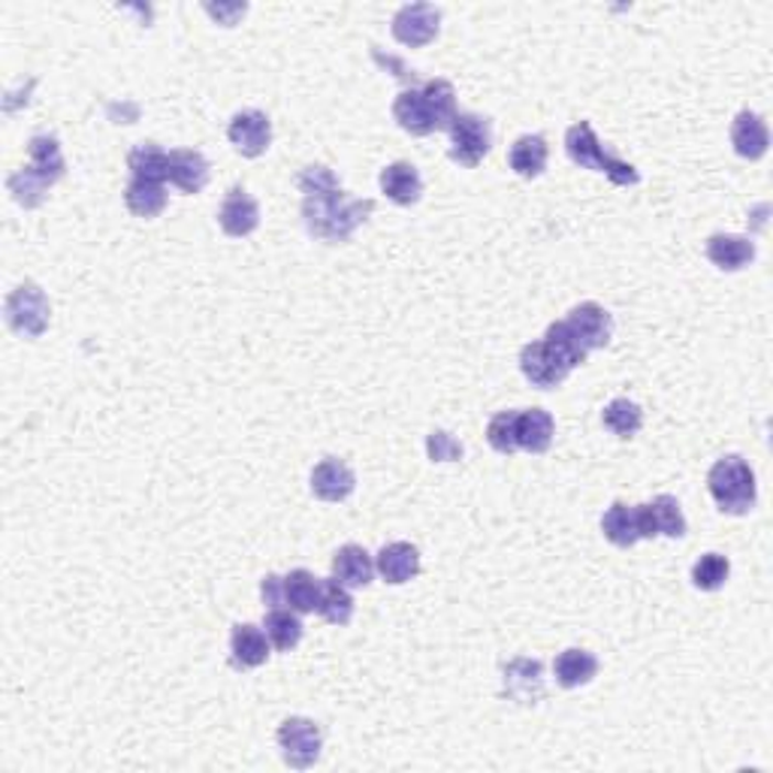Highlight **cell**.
I'll list each match as a JSON object with an SVG mask.
<instances>
[{"mask_svg":"<svg viewBox=\"0 0 773 773\" xmlns=\"http://www.w3.org/2000/svg\"><path fill=\"white\" fill-rule=\"evenodd\" d=\"M296 185L303 190L305 230L327 242H348L375 211L372 199L348 197L329 166H305Z\"/></svg>","mask_w":773,"mask_h":773,"instance_id":"cell-1","label":"cell"},{"mask_svg":"<svg viewBox=\"0 0 773 773\" xmlns=\"http://www.w3.org/2000/svg\"><path fill=\"white\" fill-rule=\"evenodd\" d=\"M707 490L719 504V511H726V514H750L755 508V499H759L755 471L750 469L747 459L734 457V454L716 459L714 469L707 471Z\"/></svg>","mask_w":773,"mask_h":773,"instance_id":"cell-2","label":"cell"},{"mask_svg":"<svg viewBox=\"0 0 773 773\" xmlns=\"http://www.w3.org/2000/svg\"><path fill=\"white\" fill-rule=\"evenodd\" d=\"M565 152H568V157H571L577 166L605 173V176H608L613 185H620V188H629V185H638V182H641V173H638L632 164H625L620 157L605 152V145L598 142L596 130H592L589 121H577V124H571V128L565 130Z\"/></svg>","mask_w":773,"mask_h":773,"instance_id":"cell-3","label":"cell"},{"mask_svg":"<svg viewBox=\"0 0 773 773\" xmlns=\"http://www.w3.org/2000/svg\"><path fill=\"white\" fill-rule=\"evenodd\" d=\"M450 133V161H457L466 170H475L492 149V124L490 118L478 112H457Z\"/></svg>","mask_w":773,"mask_h":773,"instance_id":"cell-4","label":"cell"},{"mask_svg":"<svg viewBox=\"0 0 773 773\" xmlns=\"http://www.w3.org/2000/svg\"><path fill=\"white\" fill-rule=\"evenodd\" d=\"M3 315L10 329H15L19 336H43L48 329V317H52V305H48L46 293L40 291L34 282L19 284L15 291L7 296Z\"/></svg>","mask_w":773,"mask_h":773,"instance_id":"cell-5","label":"cell"},{"mask_svg":"<svg viewBox=\"0 0 773 773\" xmlns=\"http://www.w3.org/2000/svg\"><path fill=\"white\" fill-rule=\"evenodd\" d=\"M279 747H282L284 762L291 764L293 771H308L315 767L324 750V731L317 722L305 719V716H291L284 719L279 728Z\"/></svg>","mask_w":773,"mask_h":773,"instance_id":"cell-6","label":"cell"},{"mask_svg":"<svg viewBox=\"0 0 773 773\" xmlns=\"http://www.w3.org/2000/svg\"><path fill=\"white\" fill-rule=\"evenodd\" d=\"M442 28V10L433 3H405L393 15V36L402 46L421 48L433 43Z\"/></svg>","mask_w":773,"mask_h":773,"instance_id":"cell-7","label":"cell"},{"mask_svg":"<svg viewBox=\"0 0 773 773\" xmlns=\"http://www.w3.org/2000/svg\"><path fill=\"white\" fill-rule=\"evenodd\" d=\"M638 523H641V541L658 538H683L686 535V516L674 496L662 492L653 502L638 504Z\"/></svg>","mask_w":773,"mask_h":773,"instance_id":"cell-8","label":"cell"},{"mask_svg":"<svg viewBox=\"0 0 773 773\" xmlns=\"http://www.w3.org/2000/svg\"><path fill=\"white\" fill-rule=\"evenodd\" d=\"M520 369H523L529 384L541 386V390H553L571 375V369L565 366L563 357L553 351L544 339L529 341L526 348L520 351Z\"/></svg>","mask_w":773,"mask_h":773,"instance_id":"cell-9","label":"cell"},{"mask_svg":"<svg viewBox=\"0 0 773 773\" xmlns=\"http://www.w3.org/2000/svg\"><path fill=\"white\" fill-rule=\"evenodd\" d=\"M227 140L233 142V149L242 154V157H260V154L270 149L272 121L266 118V112H260V109L236 112L230 128H227Z\"/></svg>","mask_w":773,"mask_h":773,"instance_id":"cell-10","label":"cell"},{"mask_svg":"<svg viewBox=\"0 0 773 773\" xmlns=\"http://www.w3.org/2000/svg\"><path fill=\"white\" fill-rule=\"evenodd\" d=\"M393 118H396L399 128L411 133V137H429L435 130H442V121H438L435 109L429 106L421 88H409L393 100Z\"/></svg>","mask_w":773,"mask_h":773,"instance_id":"cell-11","label":"cell"},{"mask_svg":"<svg viewBox=\"0 0 773 773\" xmlns=\"http://www.w3.org/2000/svg\"><path fill=\"white\" fill-rule=\"evenodd\" d=\"M218 224L227 236L242 239L251 236L260 227V206L246 188H230L218 209Z\"/></svg>","mask_w":773,"mask_h":773,"instance_id":"cell-12","label":"cell"},{"mask_svg":"<svg viewBox=\"0 0 773 773\" xmlns=\"http://www.w3.org/2000/svg\"><path fill=\"white\" fill-rule=\"evenodd\" d=\"M568 327L580 336L586 351H598V348H605L610 341V336H613V317H610V312L605 305L580 303L568 312Z\"/></svg>","mask_w":773,"mask_h":773,"instance_id":"cell-13","label":"cell"},{"mask_svg":"<svg viewBox=\"0 0 773 773\" xmlns=\"http://www.w3.org/2000/svg\"><path fill=\"white\" fill-rule=\"evenodd\" d=\"M357 487V475L348 462L336 457L320 459L312 471V492L320 502H345Z\"/></svg>","mask_w":773,"mask_h":773,"instance_id":"cell-14","label":"cell"},{"mask_svg":"<svg viewBox=\"0 0 773 773\" xmlns=\"http://www.w3.org/2000/svg\"><path fill=\"white\" fill-rule=\"evenodd\" d=\"M375 571L384 577L386 584H409L411 577L421 575V551L409 541H393L384 544L375 559Z\"/></svg>","mask_w":773,"mask_h":773,"instance_id":"cell-15","label":"cell"},{"mask_svg":"<svg viewBox=\"0 0 773 773\" xmlns=\"http://www.w3.org/2000/svg\"><path fill=\"white\" fill-rule=\"evenodd\" d=\"M704 254H707V260L714 263L716 270L738 272L755 260V242L747 239V236L714 233L707 239V246H704Z\"/></svg>","mask_w":773,"mask_h":773,"instance_id":"cell-16","label":"cell"},{"mask_svg":"<svg viewBox=\"0 0 773 773\" xmlns=\"http://www.w3.org/2000/svg\"><path fill=\"white\" fill-rule=\"evenodd\" d=\"M209 176L211 166L203 152H197V149H176V152H170V182L182 194H199V190L209 185Z\"/></svg>","mask_w":773,"mask_h":773,"instance_id":"cell-17","label":"cell"},{"mask_svg":"<svg viewBox=\"0 0 773 773\" xmlns=\"http://www.w3.org/2000/svg\"><path fill=\"white\" fill-rule=\"evenodd\" d=\"M731 145L740 157L747 161H762L767 149H771V133L764 124L762 116H755L750 109H743L734 121H731Z\"/></svg>","mask_w":773,"mask_h":773,"instance_id":"cell-18","label":"cell"},{"mask_svg":"<svg viewBox=\"0 0 773 773\" xmlns=\"http://www.w3.org/2000/svg\"><path fill=\"white\" fill-rule=\"evenodd\" d=\"M270 638L263 629L251 625V622H242V625H233V634H230V662L233 668H260L266 665L270 658Z\"/></svg>","mask_w":773,"mask_h":773,"instance_id":"cell-19","label":"cell"},{"mask_svg":"<svg viewBox=\"0 0 773 773\" xmlns=\"http://www.w3.org/2000/svg\"><path fill=\"white\" fill-rule=\"evenodd\" d=\"M556 435V423L544 409L516 411V447L526 454H547Z\"/></svg>","mask_w":773,"mask_h":773,"instance_id":"cell-20","label":"cell"},{"mask_svg":"<svg viewBox=\"0 0 773 773\" xmlns=\"http://www.w3.org/2000/svg\"><path fill=\"white\" fill-rule=\"evenodd\" d=\"M333 577H336L339 584L348 586V589H360V586L372 584L375 563H372V556H369L366 547H360V544H345V547H339L336 556H333Z\"/></svg>","mask_w":773,"mask_h":773,"instance_id":"cell-21","label":"cell"},{"mask_svg":"<svg viewBox=\"0 0 773 773\" xmlns=\"http://www.w3.org/2000/svg\"><path fill=\"white\" fill-rule=\"evenodd\" d=\"M381 190L396 206H414L423 197V178L417 173V166L409 164V161H396V164L384 166Z\"/></svg>","mask_w":773,"mask_h":773,"instance_id":"cell-22","label":"cell"},{"mask_svg":"<svg viewBox=\"0 0 773 773\" xmlns=\"http://www.w3.org/2000/svg\"><path fill=\"white\" fill-rule=\"evenodd\" d=\"M547 161H551V145L541 133L520 137L508 152V164L520 178H538L547 170Z\"/></svg>","mask_w":773,"mask_h":773,"instance_id":"cell-23","label":"cell"},{"mask_svg":"<svg viewBox=\"0 0 773 773\" xmlns=\"http://www.w3.org/2000/svg\"><path fill=\"white\" fill-rule=\"evenodd\" d=\"M601 532L613 547L629 551L641 541V523H638V504L613 502L601 516Z\"/></svg>","mask_w":773,"mask_h":773,"instance_id":"cell-24","label":"cell"},{"mask_svg":"<svg viewBox=\"0 0 773 773\" xmlns=\"http://www.w3.org/2000/svg\"><path fill=\"white\" fill-rule=\"evenodd\" d=\"M596 674H598V658L592 656L589 650H577V646H571V650L559 653L556 662H553V677H556V683H559L563 689H580V686H586V683H592Z\"/></svg>","mask_w":773,"mask_h":773,"instance_id":"cell-25","label":"cell"},{"mask_svg":"<svg viewBox=\"0 0 773 773\" xmlns=\"http://www.w3.org/2000/svg\"><path fill=\"white\" fill-rule=\"evenodd\" d=\"M504 692L523 704H535L541 698V662L535 658H514L504 668Z\"/></svg>","mask_w":773,"mask_h":773,"instance_id":"cell-26","label":"cell"},{"mask_svg":"<svg viewBox=\"0 0 773 773\" xmlns=\"http://www.w3.org/2000/svg\"><path fill=\"white\" fill-rule=\"evenodd\" d=\"M128 166L133 178L142 182H157V185L170 182V152H164L157 142H140L128 154Z\"/></svg>","mask_w":773,"mask_h":773,"instance_id":"cell-27","label":"cell"},{"mask_svg":"<svg viewBox=\"0 0 773 773\" xmlns=\"http://www.w3.org/2000/svg\"><path fill=\"white\" fill-rule=\"evenodd\" d=\"M52 185H55V182L31 164L22 166L19 173H12V176L7 178V188H10L12 199H15L19 206H24V209H34V206H40V203L46 199Z\"/></svg>","mask_w":773,"mask_h":773,"instance_id":"cell-28","label":"cell"},{"mask_svg":"<svg viewBox=\"0 0 773 773\" xmlns=\"http://www.w3.org/2000/svg\"><path fill=\"white\" fill-rule=\"evenodd\" d=\"M317 613L333 625H348L353 620V596L351 589L339 584L336 577L320 580V601H317Z\"/></svg>","mask_w":773,"mask_h":773,"instance_id":"cell-29","label":"cell"},{"mask_svg":"<svg viewBox=\"0 0 773 773\" xmlns=\"http://www.w3.org/2000/svg\"><path fill=\"white\" fill-rule=\"evenodd\" d=\"M263 632L270 638V644L279 650V653H291L293 646L303 641V620L296 610H284L275 608L266 613L263 620Z\"/></svg>","mask_w":773,"mask_h":773,"instance_id":"cell-30","label":"cell"},{"mask_svg":"<svg viewBox=\"0 0 773 773\" xmlns=\"http://www.w3.org/2000/svg\"><path fill=\"white\" fill-rule=\"evenodd\" d=\"M166 188L157 182H142V178H130L128 190H124V203L137 218H157L166 209Z\"/></svg>","mask_w":773,"mask_h":773,"instance_id":"cell-31","label":"cell"},{"mask_svg":"<svg viewBox=\"0 0 773 773\" xmlns=\"http://www.w3.org/2000/svg\"><path fill=\"white\" fill-rule=\"evenodd\" d=\"M284 598L296 613H315L320 601V577H315L305 568H296L284 577Z\"/></svg>","mask_w":773,"mask_h":773,"instance_id":"cell-32","label":"cell"},{"mask_svg":"<svg viewBox=\"0 0 773 773\" xmlns=\"http://www.w3.org/2000/svg\"><path fill=\"white\" fill-rule=\"evenodd\" d=\"M601 423H605L613 435H620V438H632V435L641 433V426H644V411H641V405L632 402V399L620 396L605 405V411H601Z\"/></svg>","mask_w":773,"mask_h":773,"instance_id":"cell-33","label":"cell"},{"mask_svg":"<svg viewBox=\"0 0 773 773\" xmlns=\"http://www.w3.org/2000/svg\"><path fill=\"white\" fill-rule=\"evenodd\" d=\"M28 154H31V166H36L40 173H46L52 182H61L67 164H64V152H61V142L55 140V137H48V133L31 137Z\"/></svg>","mask_w":773,"mask_h":773,"instance_id":"cell-34","label":"cell"},{"mask_svg":"<svg viewBox=\"0 0 773 773\" xmlns=\"http://www.w3.org/2000/svg\"><path fill=\"white\" fill-rule=\"evenodd\" d=\"M544 341H547L553 351L563 357L568 369H577V366L586 363V353L589 351H586V345L580 341V336H577L575 329L568 327V320H556V324H551L547 333H544Z\"/></svg>","mask_w":773,"mask_h":773,"instance_id":"cell-35","label":"cell"},{"mask_svg":"<svg viewBox=\"0 0 773 773\" xmlns=\"http://www.w3.org/2000/svg\"><path fill=\"white\" fill-rule=\"evenodd\" d=\"M731 575V563L722 553H704L698 563L692 565V584L698 586L701 592H716L722 589Z\"/></svg>","mask_w":773,"mask_h":773,"instance_id":"cell-36","label":"cell"},{"mask_svg":"<svg viewBox=\"0 0 773 773\" xmlns=\"http://www.w3.org/2000/svg\"><path fill=\"white\" fill-rule=\"evenodd\" d=\"M421 91L435 109L438 121H442V130L450 128L454 118H457V91H454V85L447 83V79H429V83L421 85Z\"/></svg>","mask_w":773,"mask_h":773,"instance_id":"cell-37","label":"cell"},{"mask_svg":"<svg viewBox=\"0 0 773 773\" xmlns=\"http://www.w3.org/2000/svg\"><path fill=\"white\" fill-rule=\"evenodd\" d=\"M487 442L496 454L511 457L516 447V411H499L490 423H487Z\"/></svg>","mask_w":773,"mask_h":773,"instance_id":"cell-38","label":"cell"},{"mask_svg":"<svg viewBox=\"0 0 773 773\" xmlns=\"http://www.w3.org/2000/svg\"><path fill=\"white\" fill-rule=\"evenodd\" d=\"M426 454L433 462H459L462 459V445L445 429H435L426 435Z\"/></svg>","mask_w":773,"mask_h":773,"instance_id":"cell-39","label":"cell"},{"mask_svg":"<svg viewBox=\"0 0 773 773\" xmlns=\"http://www.w3.org/2000/svg\"><path fill=\"white\" fill-rule=\"evenodd\" d=\"M260 596H263V605H266L270 610L284 608V605H287V598H284V577L279 575L263 577V584H260Z\"/></svg>","mask_w":773,"mask_h":773,"instance_id":"cell-40","label":"cell"},{"mask_svg":"<svg viewBox=\"0 0 773 773\" xmlns=\"http://www.w3.org/2000/svg\"><path fill=\"white\" fill-rule=\"evenodd\" d=\"M206 12H209L211 19L218 24H224V28H233L242 15L248 12V3H206Z\"/></svg>","mask_w":773,"mask_h":773,"instance_id":"cell-41","label":"cell"}]
</instances>
